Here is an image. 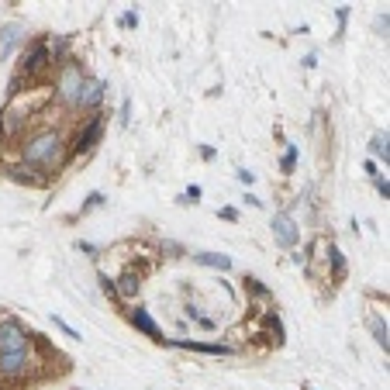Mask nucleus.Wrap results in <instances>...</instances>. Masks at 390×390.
I'll return each mask as SVG.
<instances>
[{
    "mask_svg": "<svg viewBox=\"0 0 390 390\" xmlns=\"http://www.w3.org/2000/svg\"><path fill=\"white\" fill-rule=\"evenodd\" d=\"M328 263H332V277L335 280H346V256H342V249L339 245H328Z\"/></svg>",
    "mask_w": 390,
    "mask_h": 390,
    "instance_id": "nucleus-14",
    "label": "nucleus"
},
{
    "mask_svg": "<svg viewBox=\"0 0 390 390\" xmlns=\"http://www.w3.org/2000/svg\"><path fill=\"white\" fill-rule=\"evenodd\" d=\"M273 235H277V242H280L284 249H293V245L300 242V225L293 221L287 211H277V214H273Z\"/></svg>",
    "mask_w": 390,
    "mask_h": 390,
    "instance_id": "nucleus-5",
    "label": "nucleus"
},
{
    "mask_svg": "<svg viewBox=\"0 0 390 390\" xmlns=\"http://www.w3.org/2000/svg\"><path fill=\"white\" fill-rule=\"evenodd\" d=\"M45 63H49V42H45V38H38V42L21 56V76H24V80L38 76V73L45 70Z\"/></svg>",
    "mask_w": 390,
    "mask_h": 390,
    "instance_id": "nucleus-4",
    "label": "nucleus"
},
{
    "mask_svg": "<svg viewBox=\"0 0 390 390\" xmlns=\"http://www.w3.org/2000/svg\"><path fill=\"white\" fill-rule=\"evenodd\" d=\"M28 349H31V339L21 328V321H14V318L0 321V356L3 352H28Z\"/></svg>",
    "mask_w": 390,
    "mask_h": 390,
    "instance_id": "nucleus-3",
    "label": "nucleus"
},
{
    "mask_svg": "<svg viewBox=\"0 0 390 390\" xmlns=\"http://www.w3.org/2000/svg\"><path fill=\"white\" fill-rule=\"evenodd\" d=\"M293 166H297V145H287V152H284V159H280V170H284V173H293Z\"/></svg>",
    "mask_w": 390,
    "mask_h": 390,
    "instance_id": "nucleus-19",
    "label": "nucleus"
},
{
    "mask_svg": "<svg viewBox=\"0 0 390 390\" xmlns=\"http://www.w3.org/2000/svg\"><path fill=\"white\" fill-rule=\"evenodd\" d=\"M373 184H377V190H380V197H390V184H387V177H373Z\"/></svg>",
    "mask_w": 390,
    "mask_h": 390,
    "instance_id": "nucleus-26",
    "label": "nucleus"
},
{
    "mask_svg": "<svg viewBox=\"0 0 390 390\" xmlns=\"http://www.w3.org/2000/svg\"><path fill=\"white\" fill-rule=\"evenodd\" d=\"M52 325H59V328H63V332H66V335H70V339H80V332H76V328H73V325H66V321H63V318H52Z\"/></svg>",
    "mask_w": 390,
    "mask_h": 390,
    "instance_id": "nucleus-24",
    "label": "nucleus"
},
{
    "mask_svg": "<svg viewBox=\"0 0 390 390\" xmlns=\"http://www.w3.org/2000/svg\"><path fill=\"white\" fill-rule=\"evenodd\" d=\"M80 87H83V70H80V63H66V66L59 70V76H56V97L66 100V104H76Z\"/></svg>",
    "mask_w": 390,
    "mask_h": 390,
    "instance_id": "nucleus-2",
    "label": "nucleus"
},
{
    "mask_svg": "<svg viewBox=\"0 0 390 390\" xmlns=\"http://www.w3.org/2000/svg\"><path fill=\"white\" fill-rule=\"evenodd\" d=\"M100 204H104V194H90V200H87V204H83L80 211L87 214V211H94V207H100Z\"/></svg>",
    "mask_w": 390,
    "mask_h": 390,
    "instance_id": "nucleus-25",
    "label": "nucleus"
},
{
    "mask_svg": "<svg viewBox=\"0 0 390 390\" xmlns=\"http://www.w3.org/2000/svg\"><path fill=\"white\" fill-rule=\"evenodd\" d=\"M97 284H100V291H104V293H111V297H117V287H114V280H111L107 273H100V277H97Z\"/></svg>",
    "mask_w": 390,
    "mask_h": 390,
    "instance_id": "nucleus-20",
    "label": "nucleus"
},
{
    "mask_svg": "<svg viewBox=\"0 0 390 390\" xmlns=\"http://www.w3.org/2000/svg\"><path fill=\"white\" fill-rule=\"evenodd\" d=\"M28 370V352H3L0 356V373L3 377H21Z\"/></svg>",
    "mask_w": 390,
    "mask_h": 390,
    "instance_id": "nucleus-10",
    "label": "nucleus"
},
{
    "mask_svg": "<svg viewBox=\"0 0 390 390\" xmlns=\"http://www.w3.org/2000/svg\"><path fill=\"white\" fill-rule=\"evenodd\" d=\"M128 111H131V104L124 100V104H121V124H128Z\"/></svg>",
    "mask_w": 390,
    "mask_h": 390,
    "instance_id": "nucleus-29",
    "label": "nucleus"
},
{
    "mask_svg": "<svg viewBox=\"0 0 390 390\" xmlns=\"http://www.w3.org/2000/svg\"><path fill=\"white\" fill-rule=\"evenodd\" d=\"M114 287H117V297H138L142 280H138V273H131V270H128V273H124V277H121Z\"/></svg>",
    "mask_w": 390,
    "mask_h": 390,
    "instance_id": "nucleus-12",
    "label": "nucleus"
},
{
    "mask_svg": "<svg viewBox=\"0 0 390 390\" xmlns=\"http://www.w3.org/2000/svg\"><path fill=\"white\" fill-rule=\"evenodd\" d=\"M177 346L194 349V352H204V356H228V352H231L228 346H214V342H190V339H177Z\"/></svg>",
    "mask_w": 390,
    "mask_h": 390,
    "instance_id": "nucleus-11",
    "label": "nucleus"
},
{
    "mask_svg": "<svg viewBox=\"0 0 390 390\" xmlns=\"http://www.w3.org/2000/svg\"><path fill=\"white\" fill-rule=\"evenodd\" d=\"M307 390H311V387H307Z\"/></svg>",
    "mask_w": 390,
    "mask_h": 390,
    "instance_id": "nucleus-30",
    "label": "nucleus"
},
{
    "mask_svg": "<svg viewBox=\"0 0 390 390\" xmlns=\"http://www.w3.org/2000/svg\"><path fill=\"white\" fill-rule=\"evenodd\" d=\"M200 266H214V270H231V259L221 256V252H197L194 256Z\"/></svg>",
    "mask_w": 390,
    "mask_h": 390,
    "instance_id": "nucleus-15",
    "label": "nucleus"
},
{
    "mask_svg": "<svg viewBox=\"0 0 390 390\" xmlns=\"http://www.w3.org/2000/svg\"><path fill=\"white\" fill-rule=\"evenodd\" d=\"M128 318H131V325H135V328H138L142 335H149V339H156V342L163 339V332H159V325L152 321V314H149L145 307H135V311H131Z\"/></svg>",
    "mask_w": 390,
    "mask_h": 390,
    "instance_id": "nucleus-9",
    "label": "nucleus"
},
{
    "mask_svg": "<svg viewBox=\"0 0 390 390\" xmlns=\"http://www.w3.org/2000/svg\"><path fill=\"white\" fill-rule=\"evenodd\" d=\"M100 135H104V117H94V121H87L83 128H80V135H76V145H73V152L80 156V152H90L94 145L100 142Z\"/></svg>",
    "mask_w": 390,
    "mask_h": 390,
    "instance_id": "nucleus-8",
    "label": "nucleus"
},
{
    "mask_svg": "<svg viewBox=\"0 0 390 390\" xmlns=\"http://www.w3.org/2000/svg\"><path fill=\"white\" fill-rule=\"evenodd\" d=\"M117 24H121V28H135V24H138V14H135V10H124V14L117 17Z\"/></svg>",
    "mask_w": 390,
    "mask_h": 390,
    "instance_id": "nucleus-21",
    "label": "nucleus"
},
{
    "mask_svg": "<svg viewBox=\"0 0 390 390\" xmlns=\"http://www.w3.org/2000/svg\"><path fill=\"white\" fill-rule=\"evenodd\" d=\"M66 49H70V38L56 35V38L49 42V59H59V56H66Z\"/></svg>",
    "mask_w": 390,
    "mask_h": 390,
    "instance_id": "nucleus-17",
    "label": "nucleus"
},
{
    "mask_svg": "<svg viewBox=\"0 0 390 390\" xmlns=\"http://www.w3.org/2000/svg\"><path fill=\"white\" fill-rule=\"evenodd\" d=\"M184 200H190V204H197V200H200V187H190V190H187V197H184Z\"/></svg>",
    "mask_w": 390,
    "mask_h": 390,
    "instance_id": "nucleus-28",
    "label": "nucleus"
},
{
    "mask_svg": "<svg viewBox=\"0 0 390 390\" xmlns=\"http://www.w3.org/2000/svg\"><path fill=\"white\" fill-rule=\"evenodd\" d=\"M17 35H21V28H17V24H10V28H7V31H3V49H10V45H14V38H17Z\"/></svg>",
    "mask_w": 390,
    "mask_h": 390,
    "instance_id": "nucleus-22",
    "label": "nucleus"
},
{
    "mask_svg": "<svg viewBox=\"0 0 390 390\" xmlns=\"http://www.w3.org/2000/svg\"><path fill=\"white\" fill-rule=\"evenodd\" d=\"M21 156H24L28 166H42L45 173H56V170L66 163L70 152H66V142H63L56 131H38V135L24 145Z\"/></svg>",
    "mask_w": 390,
    "mask_h": 390,
    "instance_id": "nucleus-1",
    "label": "nucleus"
},
{
    "mask_svg": "<svg viewBox=\"0 0 390 390\" xmlns=\"http://www.w3.org/2000/svg\"><path fill=\"white\" fill-rule=\"evenodd\" d=\"M370 328H373V339H377V342H380V346H384V349H387V321H380V318H370Z\"/></svg>",
    "mask_w": 390,
    "mask_h": 390,
    "instance_id": "nucleus-18",
    "label": "nucleus"
},
{
    "mask_svg": "<svg viewBox=\"0 0 390 390\" xmlns=\"http://www.w3.org/2000/svg\"><path fill=\"white\" fill-rule=\"evenodd\" d=\"M221 218H225V221H238V211H235V207H221Z\"/></svg>",
    "mask_w": 390,
    "mask_h": 390,
    "instance_id": "nucleus-27",
    "label": "nucleus"
},
{
    "mask_svg": "<svg viewBox=\"0 0 390 390\" xmlns=\"http://www.w3.org/2000/svg\"><path fill=\"white\" fill-rule=\"evenodd\" d=\"M24 121H28V111L17 107V104H7V107L0 111V138H14V135L24 128Z\"/></svg>",
    "mask_w": 390,
    "mask_h": 390,
    "instance_id": "nucleus-6",
    "label": "nucleus"
},
{
    "mask_svg": "<svg viewBox=\"0 0 390 390\" xmlns=\"http://www.w3.org/2000/svg\"><path fill=\"white\" fill-rule=\"evenodd\" d=\"M245 287L256 293V297H266V293H270L266 287H263V284H256V277H245Z\"/></svg>",
    "mask_w": 390,
    "mask_h": 390,
    "instance_id": "nucleus-23",
    "label": "nucleus"
},
{
    "mask_svg": "<svg viewBox=\"0 0 390 390\" xmlns=\"http://www.w3.org/2000/svg\"><path fill=\"white\" fill-rule=\"evenodd\" d=\"M104 90H107L104 80H97V76H83V87H80V94H76V107H83V111L97 107L100 100H104Z\"/></svg>",
    "mask_w": 390,
    "mask_h": 390,
    "instance_id": "nucleus-7",
    "label": "nucleus"
},
{
    "mask_svg": "<svg viewBox=\"0 0 390 390\" xmlns=\"http://www.w3.org/2000/svg\"><path fill=\"white\" fill-rule=\"evenodd\" d=\"M370 152H373L377 159H384V166H387V159H390V138H387V131H377V135L370 138Z\"/></svg>",
    "mask_w": 390,
    "mask_h": 390,
    "instance_id": "nucleus-16",
    "label": "nucleus"
},
{
    "mask_svg": "<svg viewBox=\"0 0 390 390\" xmlns=\"http://www.w3.org/2000/svg\"><path fill=\"white\" fill-rule=\"evenodd\" d=\"M7 177H10L14 184H24V187H45V177H35V173H28L24 166H14Z\"/></svg>",
    "mask_w": 390,
    "mask_h": 390,
    "instance_id": "nucleus-13",
    "label": "nucleus"
}]
</instances>
